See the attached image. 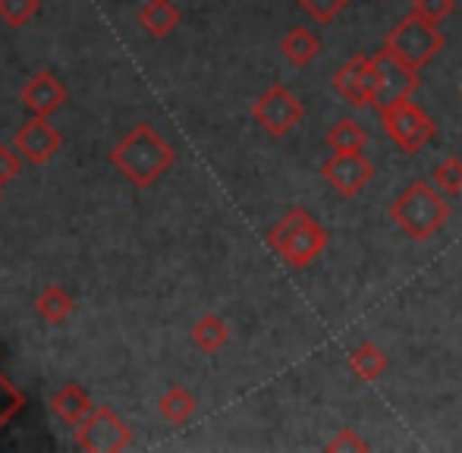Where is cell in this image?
Here are the masks:
<instances>
[{"label":"cell","instance_id":"1","mask_svg":"<svg viewBox=\"0 0 462 453\" xmlns=\"http://www.w3.org/2000/svg\"><path fill=\"white\" fill-rule=\"evenodd\" d=\"M177 161L173 145L148 123H139L135 129H129L126 139H120V145L110 152V164L135 186V190H148L154 186L171 164Z\"/></svg>","mask_w":462,"mask_h":453},{"label":"cell","instance_id":"2","mask_svg":"<svg viewBox=\"0 0 462 453\" xmlns=\"http://www.w3.org/2000/svg\"><path fill=\"white\" fill-rule=\"evenodd\" d=\"M453 205L440 190H434L428 180H415L409 183L400 196L390 202V221L402 230V236L412 243H428L434 239L444 224L450 221Z\"/></svg>","mask_w":462,"mask_h":453},{"label":"cell","instance_id":"3","mask_svg":"<svg viewBox=\"0 0 462 453\" xmlns=\"http://www.w3.org/2000/svg\"><path fill=\"white\" fill-rule=\"evenodd\" d=\"M328 230L315 221L305 208H290L280 221L271 226L268 245L280 255V262L290 268H305L324 249H328Z\"/></svg>","mask_w":462,"mask_h":453},{"label":"cell","instance_id":"4","mask_svg":"<svg viewBox=\"0 0 462 453\" xmlns=\"http://www.w3.org/2000/svg\"><path fill=\"white\" fill-rule=\"evenodd\" d=\"M444 44H447V38H444V32L438 29V23H428L425 16H419V13H412V10H409L406 16L387 32V38H383V48L393 57H400V60L412 69H425L428 63L444 51Z\"/></svg>","mask_w":462,"mask_h":453},{"label":"cell","instance_id":"5","mask_svg":"<svg viewBox=\"0 0 462 453\" xmlns=\"http://www.w3.org/2000/svg\"><path fill=\"white\" fill-rule=\"evenodd\" d=\"M377 116H381V126L390 135V142L406 154L421 152L434 139V133H438V123L421 111L419 105H412V98H400L393 105L381 107Z\"/></svg>","mask_w":462,"mask_h":453},{"label":"cell","instance_id":"6","mask_svg":"<svg viewBox=\"0 0 462 453\" xmlns=\"http://www.w3.org/2000/svg\"><path fill=\"white\" fill-rule=\"evenodd\" d=\"M73 441L86 453H123L133 448V429L110 406H95L73 431Z\"/></svg>","mask_w":462,"mask_h":453},{"label":"cell","instance_id":"7","mask_svg":"<svg viewBox=\"0 0 462 453\" xmlns=\"http://www.w3.org/2000/svg\"><path fill=\"white\" fill-rule=\"evenodd\" d=\"M371 73H374V107L393 105L400 98H412L421 88L419 69L406 67L400 57H393L387 48H381L377 54H371Z\"/></svg>","mask_w":462,"mask_h":453},{"label":"cell","instance_id":"8","mask_svg":"<svg viewBox=\"0 0 462 453\" xmlns=\"http://www.w3.org/2000/svg\"><path fill=\"white\" fill-rule=\"evenodd\" d=\"M302 114H305L302 101H299L286 86H280V82H274L271 88H264V92L255 98V105H252L255 123L264 129V133L277 135V139L290 133V129H296V123L302 120Z\"/></svg>","mask_w":462,"mask_h":453},{"label":"cell","instance_id":"9","mask_svg":"<svg viewBox=\"0 0 462 453\" xmlns=\"http://www.w3.org/2000/svg\"><path fill=\"white\" fill-rule=\"evenodd\" d=\"M321 177L337 196L356 199L374 180V164L362 152H343V154L330 152V158L321 164Z\"/></svg>","mask_w":462,"mask_h":453},{"label":"cell","instance_id":"10","mask_svg":"<svg viewBox=\"0 0 462 453\" xmlns=\"http://www.w3.org/2000/svg\"><path fill=\"white\" fill-rule=\"evenodd\" d=\"M330 88L353 107H374V73L371 57H349L330 79Z\"/></svg>","mask_w":462,"mask_h":453},{"label":"cell","instance_id":"11","mask_svg":"<svg viewBox=\"0 0 462 453\" xmlns=\"http://www.w3.org/2000/svg\"><path fill=\"white\" fill-rule=\"evenodd\" d=\"M13 145L19 148V154H23L29 164H44V161H51L57 152H60L63 135H60V129L51 126L48 116L32 114V120H25L23 126L16 129Z\"/></svg>","mask_w":462,"mask_h":453},{"label":"cell","instance_id":"12","mask_svg":"<svg viewBox=\"0 0 462 453\" xmlns=\"http://www.w3.org/2000/svg\"><path fill=\"white\" fill-rule=\"evenodd\" d=\"M19 101L35 116H54L63 107V101H67V88H63V82L54 73L44 69V73L32 76L25 82L23 92H19Z\"/></svg>","mask_w":462,"mask_h":453},{"label":"cell","instance_id":"13","mask_svg":"<svg viewBox=\"0 0 462 453\" xmlns=\"http://www.w3.org/2000/svg\"><path fill=\"white\" fill-rule=\"evenodd\" d=\"M92 410H95V403H92V397H88V391L82 384H73V381L63 384L60 391H54V397H51V412H54L63 425H69V429H76Z\"/></svg>","mask_w":462,"mask_h":453},{"label":"cell","instance_id":"14","mask_svg":"<svg viewBox=\"0 0 462 453\" xmlns=\"http://www.w3.org/2000/svg\"><path fill=\"white\" fill-rule=\"evenodd\" d=\"M180 23H183V13L173 0H148L139 10V25L152 38H167L180 29Z\"/></svg>","mask_w":462,"mask_h":453},{"label":"cell","instance_id":"15","mask_svg":"<svg viewBox=\"0 0 462 453\" xmlns=\"http://www.w3.org/2000/svg\"><path fill=\"white\" fill-rule=\"evenodd\" d=\"M280 54L286 57V63L302 69L321 54V38H318L311 29H305V25H296V29H290L283 38H280Z\"/></svg>","mask_w":462,"mask_h":453},{"label":"cell","instance_id":"16","mask_svg":"<svg viewBox=\"0 0 462 453\" xmlns=\"http://www.w3.org/2000/svg\"><path fill=\"white\" fill-rule=\"evenodd\" d=\"M324 145L330 148L334 154H343V152H365L368 145V133L356 116H340L334 126L328 129L324 135Z\"/></svg>","mask_w":462,"mask_h":453},{"label":"cell","instance_id":"17","mask_svg":"<svg viewBox=\"0 0 462 453\" xmlns=\"http://www.w3.org/2000/svg\"><path fill=\"white\" fill-rule=\"evenodd\" d=\"M387 365H390L387 353L371 340H362L359 347L349 353V368H353V374H359L362 381H377L387 372Z\"/></svg>","mask_w":462,"mask_h":453},{"label":"cell","instance_id":"18","mask_svg":"<svg viewBox=\"0 0 462 453\" xmlns=\"http://www.w3.org/2000/svg\"><path fill=\"white\" fill-rule=\"evenodd\" d=\"M73 309H76L73 296H69L63 287H57V283L44 287L42 293H38V300H35V312L42 315L48 325H63V321L73 315Z\"/></svg>","mask_w":462,"mask_h":453},{"label":"cell","instance_id":"19","mask_svg":"<svg viewBox=\"0 0 462 453\" xmlns=\"http://www.w3.org/2000/svg\"><path fill=\"white\" fill-rule=\"evenodd\" d=\"M189 334H192V343L201 349V353H217V349L226 347V340H230V325H226L220 315L208 312L195 321Z\"/></svg>","mask_w":462,"mask_h":453},{"label":"cell","instance_id":"20","mask_svg":"<svg viewBox=\"0 0 462 453\" xmlns=\"http://www.w3.org/2000/svg\"><path fill=\"white\" fill-rule=\"evenodd\" d=\"M195 410H199V400H195L192 391H186V387H171V391L164 393V397L158 400V412L164 422L171 425H186L189 419L195 416Z\"/></svg>","mask_w":462,"mask_h":453},{"label":"cell","instance_id":"21","mask_svg":"<svg viewBox=\"0 0 462 453\" xmlns=\"http://www.w3.org/2000/svg\"><path fill=\"white\" fill-rule=\"evenodd\" d=\"M434 186H438L444 196H462V161L459 158H444L434 167Z\"/></svg>","mask_w":462,"mask_h":453},{"label":"cell","instance_id":"22","mask_svg":"<svg viewBox=\"0 0 462 453\" xmlns=\"http://www.w3.org/2000/svg\"><path fill=\"white\" fill-rule=\"evenodd\" d=\"M296 4H299V10L309 13L315 23L328 25V23H334V19L340 16L353 0H296Z\"/></svg>","mask_w":462,"mask_h":453},{"label":"cell","instance_id":"23","mask_svg":"<svg viewBox=\"0 0 462 453\" xmlns=\"http://www.w3.org/2000/svg\"><path fill=\"white\" fill-rule=\"evenodd\" d=\"M38 13V0H0V19L13 29L25 25Z\"/></svg>","mask_w":462,"mask_h":453},{"label":"cell","instance_id":"24","mask_svg":"<svg viewBox=\"0 0 462 453\" xmlns=\"http://www.w3.org/2000/svg\"><path fill=\"white\" fill-rule=\"evenodd\" d=\"M23 406H25V397L10 384V381H6V374L0 372V429H4V425L10 422Z\"/></svg>","mask_w":462,"mask_h":453},{"label":"cell","instance_id":"25","mask_svg":"<svg viewBox=\"0 0 462 453\" xmlns=\"http://www.w3.org/2000/svg\"><path fill=\"white\" fill-rule=\"evenodd\" d=\"M457 10V0H412V13L425 16L428 23H444L447 16H453Z\"/></svg>","mask_w":462,"mask_h":453},{"label":"cell","instance_id":"26","mask_svg":"<svg viewBox=\"0 0 462 453\" xmlns=\"http://www.w3.org/2000/svg\"><path fill=\"white\" fill-rule=\"evenodd\" d=\"M368 448L371 444L365 441V438H359V431H353V429H340L328 444H324V450L328 453H359V450H368Z\"/></svg>","mask_w":462,"mask_h":453},{"label":"cell","instance_id":"27","mask_svg":"<svg viewBox=\"0 0 462 453\" xmlns=\"http://www.w3.org/2000/svg\"><path fill=\"white\" fill-rule=\"evenodd\" d=\"M23 161H19V148L16 145H0V186H6L13 177L19 173Z\"/></svg>","mask_w":462,"mask_h":453},{"label":"cell","instance_id":"28","mask_svg":"<svg viewBox=\"0 0 462 453\" xmlns=\"http://www.w3.org/2000/svg\"><path fill=\"white\" fill-rule=\"evenodd\" d=\"M0 190H4V186H0Z\"/></svg>","mask_w":462,"mask_h":453}]
</instances>
